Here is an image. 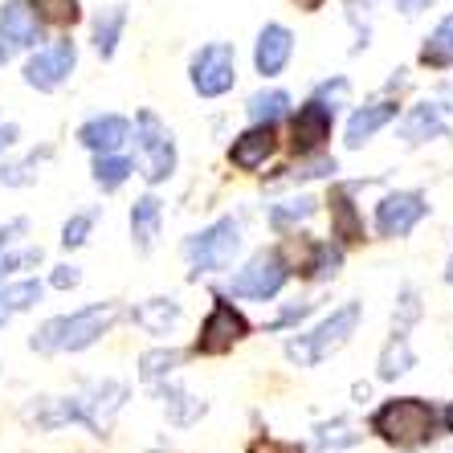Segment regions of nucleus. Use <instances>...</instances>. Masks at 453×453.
<instances>
[{
	"mask_svg": "<svg viewBox=\"0 0 453 453\" xmlns=\"http://www.w3.org/2000/svg\"><path fill=\"white\" fill-rule=\"evenodd\" d=\"M445 421H449V429H453V409H449V412H445Z\"/></svg>",
	"mask_w": 453,
	"mask_h": 453,
	"instance_id": "42",
	"label": "nucleus"
},
{
	"mask_svg": "<svg viewBox=\"0 0 453 453\" xmlns=\"http://www.w3.org/2000/svg\"><path fill=\"white\" fill-rule=\"evenodd\" d=\"M237 250H242V225L233 221V217L209 225V229H201L196 237H188V242H184V257L192 262V278L221 274V270H229L233 253H237Z\"/></svg>",
	"mask_w": 453,
	"mask_h": 453,
	"instance_id": "3",
	"label": "nucleus"
},
{
	"mask_svg": "<svg viewBox=\"0 0 453 453\" xmlns=\"http://www.w3.org/2000/svg\"><path fill=\"white\" fill-rule=\"evenodd\" d=\"M270 156H274V123L250 127L245 135L233 139V148H229L233 168H242V172H257Z\"/></svg>",
	"mask_w": 453,
	"mask_h": 453,
	"instance_id": "14",
	"label": "nucleus"
},
{
	"mask_svg": "<svg viewBox=\"0 0 453 453\" xmlns=\"http://www.w3.org/2000/svg\"><path fill=\"white\" fill-rule=\"evenodd\" d=\"M127 135H131V123L119 115H98L78 131V139H82L90 151H98V156H103V151H115L119 143H127Z\"/></svg>",
	"mask_w": 453,
	"mask_h": 453,
	"instance_id": "15",
	"label": "nucleus"
},
{
	"mask_svg": "<svg viewBox=\"0 0 453 453\" xmlns=\"http://www.w3.org/2000/svg\"><path fill=\"white\" fill-rule=\"evenodd\" d=\"M131 159H123V156H111V151H103V156L95 159V184L103 192H115L119 184H123L127 176H131Z\"/></svg>",
	"mask_w": 453,
	"mask_h": 453,
	"instance_id": "25",
	"label": "nucleus"
},
{
	"mask_svg": "<svg viewBox=\"0 0 453 453\" xmlns=\"http://www.w3.org/2000/svg\"><path fill=\"white\" fill-rule=\"evenodd\" d=\"M123 25H127V9H123V4L106 9L103 17L95 21V50L103 53V58H111V53H115L119 37H123Z\"/></svg>",
	"mask_w": 453,
	"mask_h": 453,
	"instance_id": "24",
	"label": "nucleus"
},
{
	"mask_svg": "<svg viewBox=\"0 0 453 453\" xmlns=\"http://www.w3.org/2000/svg\"><path fill=\"white\" fill-rule=\"evenodd\" d=\"M135 323L143 331H151V335H168L180 323V306L172 298H148L143 306H135Z\"/></svg>",
	"mask_w": 453,
	"mask_h": 453,
	"instance_id": "20",
	"label": "nucleus"
},
{
	"mask_svg": "<svg viewBox=\"0 0 453 453\" xmlns=\"http://www.w3.org/2000/svg\"><path fill=\"white\" fill-rule=\"evenodd\" d=\"M135 139H139V164H143V176H148L151 184L168 180L172 172H176V148H172L168 127L159 123L151 111H143V115H139Z\"/></svg>",
	"mask_w": 453,
	"mask_h": 453,
	"instance_id": "6",
	"label": "nucleus"
},
{
	"mask_svg": "<svg viewBox=\"0 0 453 453\" xmlns=\"http://www.w3.org/2000/svg\"><path fill=\"white\" fill-rule=\"evenodd\" d=\"M343 95H348V82H343V78H335V86H323V90H319V98H335V103H339V98H343Z\"/></svg>",
	"mask_w": 453,
	"mask_h": 453,
	"instance_id": "36",
	"label": "nucleus"
},
{
	"mask_svg": "<svg viewBox=\"0 0 453 453\" xmlns=\"http://www.w3.org/2000/svg\"><path fill=\"white\" fill-rule=\"evenodd\" d=\"M331 233H335L343 245H351V242L364 237V221H359V212H356V204H351L348 188L331 192Z\"/></svg>",
	"mask_w": 453,
	"mask_h": 453,
	"instance_id": "18",
	"label": "nucleus"
},
{
	"mask_svg": "<svg viewBox=\"0 0 453 453\" xmlns=\"http://www.w3.org/2000/svg\"><path fill=\"white\" fill-rule=\"evenodd\" d=\"M445 278H449V286H453V257H449V270H445Z\"/></svg>",
	"mask_w": 453,
	"mask_h": 453,
	"instance_id": "41",
	"label": "nucleus"
},
{
	"mask_svg": "<svg viewBox=\"0 0 453 453\" xmlns=\"http://www.w3.org/2000/svg\"><path fill=\"white\" fill-rule=\"evenodd\" d=\"M250 453H298V445L290 441H274V437H262V441H253Z\"/></svg>",
	"mask_w": 453,
	"mask_h": 453,
	"instance_id": "33",
	"label": "nucleus"
},
{
	"mask_svg": "<svg viewBox=\"0 0 453 453\" xmlns=\"http://www.w3.org/2000/svg\"><path fill=\"white\" fill-rule=\"evenodd\" d=\"M286 111H290V95H282V90H262V95L250 98V119L253 123H278Z\"/></svg>",
	"mask_w": 453,
	"mask_h": 453,
	"instance_id": "26",
	"label": "nucleus"
},
{
	"mask_svg": "<svg viewBox=\"0 0 453 453\" xmlns=\"http://www.w3.org/2000/svg\"><path fill=\"white\" fill-rule=\"evenodd\" d=\"M311 212H315V201H311V196H298V201H282V204H274V209H270V225L286 233V229H295V225L311 221Z\"/></svg>",
	"mask_w": 453,
	"mask_h": 453,
	"instance_id": "28",
	"label": "nucleus"
},
{
	"mask_svg": "<svg viewBox=\"0 0 453 453\" xmlns=\"http://www.w3.org/2000/svg\"><path fill=\"white\" fill-rule=\"evenodd\" d=\"M74 62H78L74 42H53L50 50H42L37 58H29V65H25V82H29L33 90H58L65 78L74 74Z\"/></svg>",
	"mask_w": 453,
	"mask_h": 453,
	"instance_id": "9",
	"label": "nucleus"
},
{
	"mask_svg": "<svg viewBox=\"0 0 453 453\" xmlns=\"http://www.w3.org/2000/svg\"><path fill=\"white\" fill-rule=\"evenodd\" d=\"M286 278H290V270H286L282 253H257L245 270L233 274L229 290L237 298H257V303H265V298H274L278 290H282Z\"/></svg>",
	"mask_w": 453,
	"mask_h": 453,
	"instance_id": "7",
	"label": "nucleus"
},
{
	"mask_svg": "<svg viewBox=\"0 0 453 453\" xmlns=\"http://www.w3.org/2000/svg\"><path fill=\"white\" fill-rule=\"evenodd\" d=\"M372 433H380L388 445H421L433 437V409L417 396L388 401L372 417Z\"/></svg>",
	"mask_w": 453,
	"mask_h": 453,
	"instance_id": "4",
	"label": "nucleus"
},
{
	"mask_svg": "<svg viewBox=\"0 0 453 453\" xmlns=\"http://www.w3.org/2000/svg\"><path fill=\"white\" fill-rule=\"evenodd\" d=\"M164 412H168L172 425L188 429L192 421H201L204 417V401H196V396L184 392V388H164Z\"/></svg>",
	"mask_w": 453,
	"mask_h": 453,
	"instance_id": "22",
	"label": "nucleus"
},
{
	"mask_svg": "<svg viewBox=\"0 0 453 453\" xmlns=\"http://www.w3.org/2000/svg\"><path fill=\"white\" fill-rule=\"evenodd\" d=\"M245 335H250V323H245L242 311L233 303H217L209 311V319H204L201 335H196V351H201V356H225V351H233V343H242Z\"/></svg>",
	"mask_w": 453,
	"mask_h": 453,
	"instance_id": "8",
	"label": "nucleus"
},
{
	"mask_svg": "<svg viewBox=\"0 0 453 453\" xmlns=\"http://www.w3.org/2000/svg\"><path fill=\"white\" fill-rule=\"evenodd\" d=\"M90 229H95V217H90V212L70 217V221H65V229H62V245H65V250H78V245L90 237Z\"/></svg>",
	"mask_w": 453,
	"mask_h": 453,
	"instance_id": "32",
	"label": "nucleus"
},
{
	"mask_svg": "<svg viewBox=\"0 0 453 453\" xmlns=\"http://www.w3.org/2000/svg\"><path fill=\"white\" fill-rule=\"evenodd\" d=\"M37 298H42V282H12V286H0V327H4L12 315L29 311Z\"/></svg>",
	"mask_w": 453,
	"mask_h": 453,
	"instance_id": "23",
	"label": "nucleus"
},
{
	"mask_svg": "<svg viewBox=\"0 0 453 453\" xmlns=\"http://www.w3.org/2000/svg\"><path fill=\"white\" fill-rule=\"evenodd\" d=\"M25 229V221H12L9 229H0V270H4V250H9L12 245V237H17V233Z\"/></svg>",
	"mask_w": 453,
	"mask_h": 453,
	"instance_id": "35",
	"label": "nucleus"
},
{
	"mask_svg": "<svg viewBox=\"0 0 453 453\" xmlns=\"http://www.w3.org/2000/svg\"><path fill=\"white\" fill-rule=\"evenodd\" d=\"M421 62L433 65V70H449L453 65V12L429 33V42L421 50Z\"/></svg>",
	"mask_w": 453,
	"mask_h": 453,
	"instance_id": "21",
	"label": "nucleus"
},
{
	"mask_svg": "<svg viewBox=\"0 0 453 453\" xmlns=\"http://www.w3.org/2000/svg\"><path fill=\"white\" fill-rule=\"evenodd\" d=\"M441 106L437 103H421V106H412L409 111V119H404V127H401V135H404V143H425V139H433V135H441Z\"/></svg>",
	"mask_w": 453,
	"mask_h": 453,
	"instance_id": "19",
	"label": "nucleus"
},
{
	"mask_svg": "<svg viewBox=\"0 0 453 453\" xmlns=\"http://www.w3.org/2000/svg\"><path fill=\"white\" fill-rule=\"evenodd\" d=\"M78 270L74 265H58V274H53V286H58V290H65V286H78Z\"/></svg>",
	"mask_w": 453,
	"mask_h": 453,
	"instance_id": "34",
	"label": "nucleus"
},
{
	"mask_svg": "<svg viewBox=\"0 0 453 453\" xmlns=\"http://www.w3.org/2000/svg\"><path fill=\"white\" fill-rule=\"evenodd\" d=\"M290 53H295V37H290V29H286V25H265V29L257 33V45H253V65H257V74L274 78V74L286 70Z\"/></svg>",
	"mask_w": 453,
	"mask_h": 453,
	"instance_id": "13",
	"label": "nucleus"
},
{
	"mask_svg": "<svg viewBox=\"0 0 453 453\" xmlns=\"http://www.w3.org/2000/svg\"><path fill=\"white\" fill-rule=\"evenodd\" d=\"M233 82H237V53H233V45L225 42L201 45L196 58H192V90L201 98H221L233 90Z\"/></svg>",
	"mask_w": 453,
	"mask_h": 453,
	"instance_id": "5",
	"label": "nucleus"
},
{
	"mask_svg": "<svg viewBox=\"0 0 453 453\" xmlns=\"http://www.w3.org/2000/svg\"><path fill=\"white\" fill-rule=\"evenodd\" d=\"M290 131H295V151H303V156L319 151L331 139V106L323 98H311L306 106H298Z\"/></svg>",
	"mask_w": 453,
	"mask_h": 453,
	"instance_id": "11",
	"label": "nucleus"
},
{
	"mask_svg": "<svg viewBox=\"0 0 453 453\" xmlns=\"http://www.w3.org/2000/svg\"><path fill=\"white\" fill-rule=\"evenodd\" d=\"M409 368H412V348L404 335H396L388 348H384V356H380V380H396Z\"/></svg>",
	"mask_w": 453,
	"mask_h": 453,
	"instance_id": "27",
	"label": "nucleus"
},
{
	"mask_svg": "<svg viewBox=\"0 0 453 453\" xmlns=\"http://www.w3.org/2000/svg\"><path fill=\"white\" fill-rule=\"evenodd\" d=\"M176 364H180V351H164V348L148 351V356L139 359V376L148 380V384H156V380H164L172 368H176Z\"/></svg>",
	"mask_w": 453,
	"mask_h": 453,
	"instance_id": "30",
	"label": "nucleus"
},
{
	"mask_svg": "<svg viewBox=\"0 0 453 453\" xmlns=\"http://www.w3.org/2000/svg\"><path fill=\"white\" fill-rule=\"evenodd\" d=\"M441 103H445V106H449V111H453V82H449V86H445V90H441Z\"/></svg>",
	"mask_w": 453,
	"mask_h": 453,
	"instance_id": "40",
	"label": "nucleus"
},
{
	"mask_svg": "<svg viewBox=\"0 0 453 453\" xmlns=\"http://www.w3.org/2000/svg\"><path fill=\"white\" fill-rule=\"evenodd\" d=\"M425 212H429V201H425L421 192H392L376 209V229H380V237H404V233L417 229V221H421Z\"/></svg>",
	"mask_w": 453,
	"mask_h": 453,
	"instance_id": "10",
	"label": "nucleus"
},
{
	"mask_svg": "<svg viewBox=\"0 0 453 453\" xmlns=\"http://www.w3.org/2000/svg\"><path fill=\"white\" fill-rule=\"evenodd\" d=\"M33 9L45 25H74L78 21V0H33Z\"/></svg>",
	"mask_w": 453,
	"mask_h": 453,
	"instance_id": "29",
	"label": "nucleus"
},
{
	"mask_svg": "<svg viewBox=\"0 0 453 453\" xmlns=\"http://www.w3.org/2000/svg\"><path fill=\"white\" fill-rule=\"evenodd\" d=\"M37 42V17L29 4L9 0L0 4V58H9V50H29Z\"/></svg>",
	"mask_w": 453,
	"mask_h": 453,
	"instance_id": "12",
	"label": "nucleus"
},
{
	"mask_svg": "<svg viewBox=\"0 0 453 453\" xmlns=\"http://www.w3.org/2000/svg\"><path fill=\"white\" fill-rule=\"evenodd\" d=\"M396 119V103H372L364 111H356L348 123V148H364L380 127H388Z\"/></svg>",
	"mask_w": 453,
	"mask_h": 453,
	"instance_id": "16",
	"label": "nucleus"
},
{
	"mask_svg": "<svg viewBox=\"0 0 453 453\" xmlns=\"http://www.w3.org/2000/svg\"><path fill=\"white\" fill-rule=\"evenodd\" d=\"M339 250L335 245H315V257H311V265H306V274L311 278H335V270H339Z\"/></svg>",
	"mask_w": 453,
	"mask_h": 453,
	"instance_id": "31",
	"label": "nucleus"
},
{
	"mask_svg": "<svg viewBox=\"0 0 453 453\" xmlns=\"http://www.w3.org/2000/svg\"><path fill=\"white\" fill-rule=\"evenodd\" d=\"M115 319H119L115 306H86V311H74V315H58L29 339V348L42 351V356H53V351H82L115 327Z\"/></svg>",
	"mask_w": 453,
	"mask_h": 453,
	"instance_id": "1",
	"label": "nucleus"
},
{
	"mask_svg": "<svg viewBox=\"0 0 453 453\" xmlns=\"http://www.w3.org/2000/svg\"><path fill=\"white\" fill-rule=\"evenodd\" d=\"M401 4V12H421V9H429L433 0H396Z\"/></svg>",
	"mask_w": 453,
	"mask_h": 453,
	"instance_id": "38",
	"label": "nucleus"
},
{
	"mask_svg": "<svg viewBox=\"0 0 453 453\" xmlns=\"http://www.w3.org/2000/svg\"><path fill=\"white\" fill-rule=\"evenodd\" d=\"M12 139H17V127H12V123H0V151L9 148Z\"/></svg>",
	"mask_w": 453,
	"mask_h": 453,
	"instance_id": "37",
	"label": "nucleus"
},
{
	"mask_svg": "<svg viewBox=\"0 0 453 453\" xmlns=\"http://www.w3.org/2000/svg\"><path fill=\"white\" fill-rule=\"evenodd\" d=\"M159 221H164V204H159L156 196H143V201H135V209H131V242H135L139 253H148L151 245H156Z\"/></svg>",
	"mask_w": 453,
	"mask_h": 453,
	"instance_id": "17",
	"label": "nucleus"
},
{
	"mask_svg": "<svg viewBox=\"0 0 453 453\" xmlns=\"http://www.w3.org/2000/svg\"><path fill=\"white\" fill-rule=\"evenodd\" d=\"M298 9H306V12H315V9H323V0H295Z\"/></svg>",
	"mask_w": 453,
	"mask_h": 453,
	"instance_id": "39",
	"label": "nucleus"
},
{
	"mask_svg": "<svg viewBox=\"0 0 453 453\" xmlns=\"http://www.w3.org/2000/svg\"><path fill=\"white\" fill-rule=\"evenodd\" d=\"M359 319H364V306L359 303H348V306H339L331 319H323L311 335H298L286 343V356L295 359L298 368H315V364H323L327 356H335L343 343H348L351 335H356L359 327Z\"/></svg>",
	"mask_w": 453,
	"mask_h": 453,
	"instance_id": "2",
	"label": "nucleus"
}]
</instances>
